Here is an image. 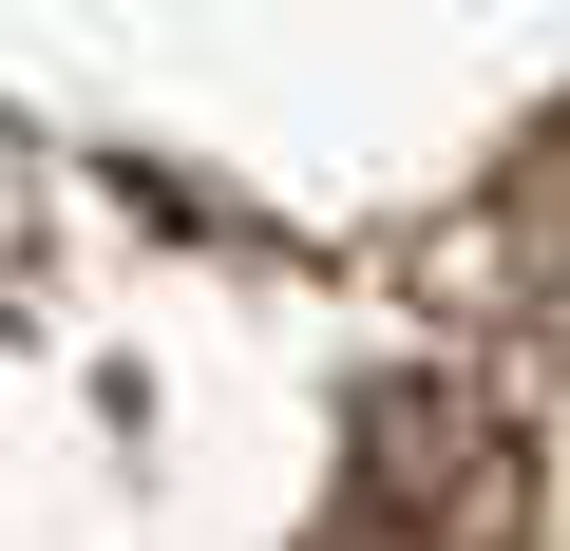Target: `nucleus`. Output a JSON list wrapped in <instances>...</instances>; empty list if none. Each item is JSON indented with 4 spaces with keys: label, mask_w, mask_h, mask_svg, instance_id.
<instances>
[{
    "label": "nucleus",
    "mask_w": 570,
    "mask_h": 551,
    "mask_svg": "<svg viewBox=\"0 0 570 551\" xmlns=\"http://www.w3.org/2000/svg\"><path fill=\"white\" fill-rule=\"evenodd\" d=\"M513 532H532V437L475 381H381L343 419L324 551H513Z\"/></svg>",
    "instance_id": "f257e3e1"
}]
</instances>
